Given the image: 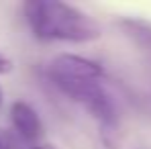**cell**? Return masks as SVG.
Masks as SVG:
<instances>
[{
	"instance_id": "obj_3",
	"label": "cell",
	"mask_w": 151,
	"mask_h": 149,
	"mask_svg": "<svg viewBox=\"0 0 151 149\" xmlns=\"http://www.w3.org/2000/svg\"><path fill=\"white\" fill-rule=\"evenodd\" d=\"M10 121H12V131L23 139L33 145L39 143L43 137V123L39 112L25 100H17L10 106Z\"/></svg>"
},
{
	"instance_id": "obj_2",
	"label": "cell",
	"mask_w": 151,
	"mask_h": 149,
	"mask_svg": "<svg viewBox=\"0 0 151 149\" xmlns=\"http://www.w3.org/2000/svg\"><path fill=\"white\" fill-rule=\"evenodd\" d=\"M49 80H100L104 78V68L98 61L76 55V53H61L53 57L47 68Z\"/></svg>"
},
{
	"instance_id": "obj_7",
	"label": "cell",
	"mask_w": 151,
	"mask_h": 149,
	"mask_svg": "<svg viewBox=\"0 0 151 149\" xmlns=\"http://www.w3.org/2000/svg\"><path fill=\"white\" fill-rule=\"evenodd\" d=\"M29 149H59V147H55L51 143H37V145H33V147H29Z\"/></svg>"
},
{
	"instance_id": "obj_4",
	"label": "cell",
	"mask_w": 151,
	"mask_h": 149,
	"mask_svg": "<svg viewBox=\"0 0 151 149\" xmlns=\"http://www.w3.org/2000/svg\"><path fill=\"white\" fill-rule=\"evenodd\" d=\"M119 25L123 27V31L137 45L151 51V23L141 21V19H123Z\"/></svg>"
},
{
	"instance_id": "obj_5",
	"label": "cell",
	"mask_w": 151,
	"mask_h": 149,
	"mask_svg": "<svg viewBox=\"0 0 151 149\" xmlns=\"http://www.w3.org/2000/svg\"><path fill=\"white\" fill-rule=\"evenodd\" d=\"M19 145V135L10 129L0 127V149H17Z\"/></svg>"
},
{
	"instance_id": "obj_8",
	"label": "cell",
	"mask_w": 151,
	"mask_h": 149,
	"mask_svg": "<svg viewBox=\"0 0 151 149\" xmlns=\"http://www.w3.org/2000/svg\"><path fill=\"white\" fill-rule=\"evenodd\" d=\"M2 100H4V94H2V88H0V106H2Z\"/></svg>"
},
{
	"instance_id": "obj_6",
	"label": "cell",
	"mask_w": 151,
	"mask_h": 149,
	"mask_svg": "<svg viewBox=\"0 0 151 149\" xmlns=\"http://www.w3.org/2000/svg\"><path fill=\"white\" fill-rule=\"evenodd\" d=\"M10 70H12V61L0 51V74H8Z\"/></svg>"
},
{
	"instance_id": "obj_1",
	"label": "cell",
	"mask_w": 151,
	"mask_h": 149,
	"mask_svg": "<svg viewBox=\"0 0 151 149\" xmlns=\"http://www.w3.org/2000/svg\"><path fill=\"white\" fill-rule=\"evenodd\" d=\"M33 37L45 43H90L102 37L100 25L80 8L55 0H29L23 4Z\"/></svg>"
}]
</instances>
